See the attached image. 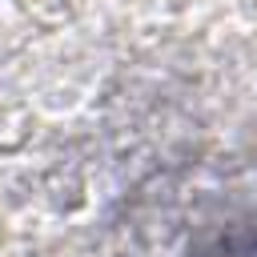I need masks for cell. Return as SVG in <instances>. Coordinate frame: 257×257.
Returning a JSON list of instances; mask_svg holds the SVG:
<instances>
[{"instance_id":"obj_1","label":"cell","mask_w":257,"mask_h":257,"mask_svg":"<svg viewBox=\"0 0 257 257\" xmlns=\"http://www.w3.org/2000/svg\"><path fill=\"white\" fill-rule=\"evenodd\" d=\"M217 257H257V241H241V245H225Z\"/></svg>"}]
</instances>
